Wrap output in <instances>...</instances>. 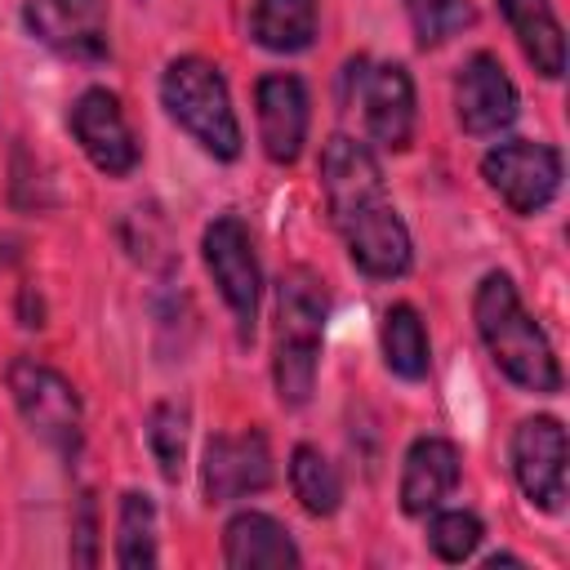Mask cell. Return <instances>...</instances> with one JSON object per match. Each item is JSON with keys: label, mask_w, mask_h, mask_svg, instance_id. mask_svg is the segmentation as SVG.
I'll return each instance as SVG.
<instances>
[{"label": "cell", "mask_w": 570, "mask_h": 570, "mask_svg": "<svg viewBox=\"0 0 570 570\" xmlns=\"http://www.w3.org/2000/svg\"><path fill=\"white\" fill-rule=\"evenodd\" d=\"M472 316H476V334L490 347L494 365L525 392H557L561 387V365L543 338V330L525 316L517 285L503 272H490L476 285L472 298Z\"/></svg>", "instance_id": "obj_1"}, {"label": "cell", "mask_w": 570, "mask_h": 570, "mask_svg": "<svg viewBox=\"0 0 570 570\" xmlns=\"http://www.w3.org/2000/svg\"><path fill=\"white\" fill-rule=\"evenodd\" d=\"M147 445H151V454L160 463V476L178 481L183 476V459H187V410L174 405V401L151 405V414H147Z\"/></svg>", "instance_id": "obj_23"}, {"label": "cell", "mask_w": 570, "mask_h": 570, "mask_svg": "<svg viewBox=\"0 0 570 570\" xmlns=\"http://www.w3.org/2000/svg\"><path fill=\"white\" fill-rule=\"evenodd\" d=\"M321 187H325V205H330V218L338 232H347L352 223L392 205L383 196V174H379L370 147H361L347 134H334L321 147Z\"/></svg>", "instance_id": "obj_5"}, {"label": "cell", "mask_w": 570, "mask_h": 570, "mask_svg": "<svg viewBox=\"0 0 570 570\" xmlns=\"http://www.w3.org/2000/svg\"><path fill=\"white\" fill-rule=\"evenodd\" d=\"M454 485H459L454 441H441V436L414 441L410 454H405V472H401V508L410 517H428Z\"/></svg>", "instance_id": "obj_15"}, {"label": "cell", "mask_w": 570, "mask_h": 570, "mask_svg": "<svg viewBox=\"0 0 570 570\" xmlns=\"http://www.w3.org/2000/svg\"><path fill=\"white\" fill-rule=\"evenodd\" d=\"M454 107H459V125L468 134H499L503 125H512L517 116V89L508 80V71L499 67V58L490 53H472L454 80Z\"/></svg>", "instance_id": "obj_12"}, {"label": "cell", "mask_w": 570, "mask_h": 570, "mask_svg": "<svg viewBox=\"0 0 570 570\" xmlns=\"http://www.w3.org/2000/svg\"><path fill=\"white\" fill-rule=\"evenodd\" d=\"M76 539H80V548L71 552V561L94 566V561H98V552H94V499H89V494L80 499V525H76Z\"/></svg>", "instance_id": "obj_26"}, {"label": "cell", "mask_w": 570, "mask_h": 570, "mask_svg": "<svg viewBox=\"0 0 570 570\" xmlns=\"http://www.w3.org/2000/svg\"><path fill=\"white\" fill-rule=\"evenodd\" d=\"M205 267L218 285V294L227 298L232 316L249 334L254 316H258V258H254V245H249V232L240 218L223 214L205 227Z\"/></svg>", "instance_id": "obj_7"}, {"label": "cell", "mask_w": 570, "mask_h": 570, "mask_svg": "<svg viewBox=\"0 0 570 570\" xmlns=\"http://www.w3.org/2000/svg\"><path fill=\"white\" fill-rule=\"evenodd\" d=\"M160 98L169 107V116L218 160H236L240 156V125L227 98V85L218 76V67L200 62V58H178L165 67L160 80Z\"/></svg>", "instance_id": "obj_3"}, {"label": "cell", "mask_w": 570, "mask_h": 570, "mask_svg": "<svg viewBox=\"0 0 570 570\" xmlns=\"http://www.w3.org/2000/svg\"><path fill=\"white\" fill-rule=\"evenodd\" d=\"M428 543L441 561H468L481 543V521L472 512H436L428 525Z\"/></svg>", "instance_id": "obj_25"}, {"label": "cell", "mask_w": 570, "mask_h": 570, "mask_svg": "<svg viewBox=\"0 0 570 570\" xmlns=\"http://www.w3.org/2000/svg\"><path fill=\"white\" fill-rule=\"evenodd\" d=\"M405 9H410L419 45H441V40H450L454 31H463L472 22L468 0H405Z\"/></svg>", "instance_id": "obj_24"}, {"label": "cell", "mask_w": 570, "mask_h": 570, "mask_svg": "<svg viewBox=\"0 0 570 570\" xmlns=\"http://www.w3.org/2000/svg\"><path fill=\"white\" fill-rule=\"evenodd\" d=\"M289 485H294V499H298L312 517H330V512H338V503H343L338 468H334L316 445H298V450H294V459H289Z\"/></svg>", "instance_id": "obj_20"}, {"label": "cell", "mask_w": 570, "mask_h": 570, "mask_svg": "<svg viewBox=\"0 0 570 570\" xmlns=\"http://www.w3.org/2000/svg\"><path fill=\"white\" fill-rule=\"evenodd\" d=\"M325 330V289L307 267H294L276 285V396L285 405H307L316 387V356Z\"/></svg>", "instance_id": "obj_2"}, {"label": "cell", "mask_w": 570, "mask_h": 570, "mask_svg": "<svg viewBox=\"0 0 570 570\" xmlns=\"http://www.w3.org/2000/svg\"><path fill=\"white\" fill-rule=\"evenodd\" d=\"M22 22L40 45H49L67 58H102L107 53L102 0H27Z\"/></svg>", "instance_id": "obj_10"}, {"label": "cell", "mask_w": 570, "mask_h": 570, "mask_svg": "<svg viewBox=\"0 0 570 570\" xmlns=\"http://www.w3.org/2000/svg\"><path fill=\"white\" fill-rule=\"evenodd\" d=\"M499 9L512 22V31L521 40V53L534 62V71L557 80L566 71V36H561V22H557L552 4L548 0H499Z\"/></svg>", "instance_id": "obj_18"}, {"label": "cell", "mask_w": 570, "mask_h": 570, "mask_svg": "<svg viewBox=\"0 0 570 570\" xmlns=\"http://www.w3.org/2000/svg\"><path fill=\"white\" fill-rule=\"evenodd\" d=\"M4 379H9V392H13L22 423L45 445H53L58 454H76L80 450V396H76V387L58 370H49L31 356H13Z\"/></svg>", "instance_id": "obj_4"}, {"label": "cell", "mask_w": 570, "mask_h": 570, "mask_svg": "<svg viewBox=\"0 0 570 570\" xmlns=\"http://www.w3.org/2000/svg\"><path fill=\"white\" fill-rule=\"evenodd\" d=\"M481 174L512 214H539L561 187V156L548 142L517 138V142L485 151Z\"/></svg>", "instance_id": "obj_6"}, {"label": "cell", "mask_w": 570, "mask_h": 570, "mask_svg": "<svg viewBox=\"0 0 570 570\" xmlns=\"http://www.w3.org/2000/svg\"><path fill=\"white\" fill-rule=\"evenodd\" d=\"M249 36L272 53H298L316 36V0H258Z\"/></svg>", "instance_id": "obj_19"}, {"label": "cell", "mask_w": 570, "mask_h": 570, "mask_svg": "<svg viewBox=\"0 0 570 570\" xmlns=\"http://www.w3.org/2000/svg\"><path fill=\"white\" fill-rule=\"evenodd\" d=\"M223 561L232 570H285L298 566V548L281 521L263 512H240L223 530Z\"/></svg>", "instance_id": "obj_16"}, {"label": "cell", "mask_w": 570, "mask_h": 570, "mask_svg": "<svg viewBox=\"0 0 570 570\" xmlns=\"http://www.w3.org/2000/svg\"><path fill=\"white\" fill-rule=\"evenodd\" d=\"M383 356L401 379H423L428 374V334H423V321L410 303L387 307V316H383Z\"/></svg>", "instance_id": "obj_22"}, {"label": "cell", "mask_w": 570, "mask_h": 570, "mask_svg": "<svg viewBox=\"0 0 570 570\" xmlns=\"http://www.w3.org/2000/svg\"><path fill=\"white\" fill-rule=\"evenodd\" d=\"M258 134H263V151L276 165L298 160L303 138H307V89L298 76H263L258 80Z\"/></svg>", "instance_id": "obj_13"}, {"label": "cell", "mask_w": 570, "mask_h": 570, "mask_svg": "<svg viewBox=\"0 0 570 570\" xmlns=\"http://www.w3.org/2000/svg\"><path fill=\"white\" fill-rule=\"evenodd\" d=\"M200 481H205V499L209 503H232L245 494H258L272 485V450L263 432H223L209 436L205 445V463H200Z\"/></svg>", "instance_id": "obj_9"}, {"label": "cell", "mask_w": 570, "mask_h": 570, "mask_svg": "<svg viewBox=\"0 0 570 570\" xmlns=\"http://www.w3.org/2000/svg\"><path fill=\"white\" fill-rule=\"evenodd\" d=\"M71 134L80 142V151L111 178L129 174L138 165V142L125 125V111L116 102V94L107 89H85L71 107Z\"/></svg>", "instance_id": "obj_11"}, {"label": "cell", "mask_w": 570, "mask_h": 570, "mask_svg": "<svg viewBox=\"0 0 570 570\" xmlns=\"http://www.w3.org/2000/svg\"><path fill=\"white\" fill-rule=\"evenodd\" d=\"M512 472L534 508L561 512V503H566V428L557 419H525L512 436Z\"/></svg>", "instance_id": "obj_8"}, {"label": "cell", "mask_w": 570, "mask_h": 570, "mask_svg": "<svg viewBox=\"0 0 570 570\" xmlns=\"http://www.w3.org/2000/svg\"><path fill=\"white\" fill-rule=\"evenodd\" d=\"M361 107H365V125L383 147H410L414 134V85L410 71L387 62L365 71L361 85Z\"/></svg>", "instance_id": "obj_14"}, {"label": "cell", "mask_w": 570, "mask_h": 570, "mask_svg": "<svg viewBox=\"0 0 570 570\" xmlns=\"http://www.w3.org/2000/svg\"><path fill=\"white\" fill-rule=\"evenodd\" d=\"M343 240H347L352 263L361 272H370V276H401L410 267V232H405V223L396 218L392 205H383L370 218L352 223L343 232Z\"/></svg>", "instance_id": "obj_17"}, {"label": "cell", "mask_w": 570, "mask_h": 570, "mask_svg": "<svg viewBox=\"0 0 570 570\" xmlns=\"http://www.w3.org/2000/svg\"><path fill=\"white\" fill-rule=\"evenodd\" d=\"M116 566L120 570H138V566H156V508L147 494L125 490L120 494V525H116Z\"/></svg>", "instance_id": "obj_21"}]
</instances>
